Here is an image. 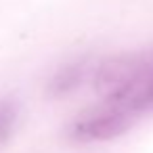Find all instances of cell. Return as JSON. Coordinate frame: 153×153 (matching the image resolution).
<instances>
[{
  "label": "cell",
  "instance_id": "6da1fadb",
  "mask_svg": "<svg viewBox=\"0 0 153 153\" xmlns=\"http://www.w3.org/2000/svg\"><path fill=\"white\" fill-rule=\"evenodd\" d=\"M134 113L124 107L107 105L101 111L88 113L69 124L67 136L78 143H92V140H111L122 136L134 126Z\"/></svg>",
  "mask_w": 153,
  "mask_h": 153
},
{
  "label": "cell",
  "instance_id": "7a4b0ae2",
  "mask_svg": "<svg viewBox=\"0 0 153 153\" xmlns=\"http://www.w3.org/2000/svg\"><path fill=\"white\" fill-rule=\"evenodd\" d=\"M88 74H92V67L88 65V61H74L63 65L48 82V94L51 97H67L74 90H78L84 80L88 78Z\"/></svg>",
  "mask_w": 153,
  "mask_h": 153
},
{
  "label": "cell",
  "instance_id": "3957f363",
  "mask_svg": "<svg viewBox=\"0 0 153 153\" xmlns=\"http://www.w3.org/2000/svg\"><path fill=\"white\" fill-rule=\"evenodd\" d=\"M122 107L128 109L134 115L153 109V65H151V69L147 71V76L143 78V82L134 88V92L130 94V99Z\"/></svg>",
  "mask_w": 153,
  "mask_h": 153
},
{
  "label": "cell",
  "instance_id": "277c9868",
  "mask_svg": "<svg viewBox=\"0 0 153 153\" xmlns=\"http://www.w3.org/2000/svg\"><path fill=\"white\" fill-rule=\"evenodd\" d=\"M19 117V103L13 99H2L0 101V143H4L11 132L15 130Z\"/></svg>",
  "mask_w": 153,
  "mask_h": 153
}]
</instances>
